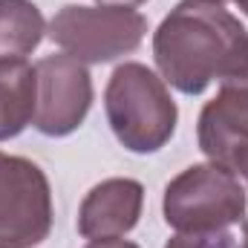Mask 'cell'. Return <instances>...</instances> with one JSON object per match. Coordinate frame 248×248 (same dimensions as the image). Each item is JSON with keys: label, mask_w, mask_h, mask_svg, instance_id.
Wrapping results in <instances>:
<instances>
[{"label": "cell", "mask_w": 248, "mask_h": 248, "mask_svg": "<svg viewBox=\"0 0 248 248\" xmlns=\"http://www.w3.org/2000/svg\"><path fill=\"white\" fill-rule=\"evenodd\" d=\"M243 248H248V219L243 222Z\"/></svg>", "instance_id": "cell-15"}, {"label": "cell", "mask_w": 248, "mask_h": 248, "mask_svg": "<svg viewBox=\"0 0 248 248\" xmlns=\"http://www.w3.org/2000/svg\"><path fill=\"white\" fill-rule=\"evenodd\" d=\"M144 208V187L136 179L116 176L93 187L78 208V234L87 240L124 237L139 225Z\"/></svg>", "instance_id": "cell-8"}, {"label": "cell", "mask_w": 248, "mask_h": 248, "mask_svg": "<svg viewBox=\"0 0 248 248\" xmlns=\"http://www.w3.org/2000/svg\"><path fill=\"white\" fill-rule=\"evenodd\" d=\"M219 3H225V0H219Z\"/></svg>", "instance_id": "cell-17"}, {"label": "cell", "mask_w": 248, "mask_h": 248, "mask_svg": "<svg viewBox=\"0 0 248 248\" xmlns=\"http://www.w3.org/2000/svg\"><path fill=\"white\" fill-rule=\"evenodd\" d=\"M104 110L116 139L130 153L162 150L179 122V110L165 78L136 61L113 69L104 90Z\"/></svg>", "instance_id": "cell-2"}, {"label": "cell", "mask_w": 248, "mask_h": 248, "mask_svg": "<svg viewBox=\"0 0 248 248\" xmlns=\"http://www.w3.org/2000/svg\"><path fill=\"white\" fill-rule=\"evenodd\" d=\"M46 20L32 0H0V58H26L44 41Z\"/></svg>", "instance_id": "cell-10"}, {"label": "cell", "mask_w": 248, "mask_h": 248, "mask_svg": "<svg viewBox=\"0 0 248 248\" xmlns=\"http://www.w3.org/2000/svg\"><path fill=\"white\" fill-rule=\"evenodd\" d=\"M165 248H243L237 234L228 228H217V231H179L176 237H170Z\"/></svg>", "instance_id": "cell-11"}, {"label": "cell", "mask_w": 248, "mask_h": 248, "mask_svg": "<svg viewBox=\"0 0 248 248\" xmlns=\"http://www.w3.org/2000/svg\"><path fill=\"white\" fill-rule=\"evenodd\" d=\"M231 170H234L237 176H243V179L248 182V147H246V150H240V153H237V159H234Z\"/></svg>", "instance_id": "cell-13"}, {"label": "cell", "mask_w": 248, "mask_h": 248, "mask_svg": "<svg viewBox=\"0 0 248 248\" xmlns=\"http://www.w3.org/2000/svg\"><path fill=\"white\" fill-rule=\"evenodd\" d=\"M38 104L35 127L44 136L61 139L75 133L93 107V78L87 63L72 55H46L35 63Z\"/></svg>", "instance_id": "cell-6"}, {"label": "cell", "mask_w": 248, "mask_h": 248, "mask_svg": "<svg viewBox=\"0 0 248 248\" xmlns=\"http://www.w3.org/2000/svg\"><path fill=\"white\" fill-rule=\"evenodd\" d=\"M147 20L136 9L69 3L49 20V38L84 63H107L141 46Z\"/></svg>", "instance_id": "cell-4"}, {"label": "cell", "mask_w": 248, "mask_h": 248, "mask_svg": "<svg viewBox=\"0 0 248 248\" xmlns=\"http://www.w3.org/2000/svg\"><path fill=\"white\" fill-rule=\"evenodd\" d=\"M147 0H95V6H122V9H136Z\"/></svg>", "instance_id": "cell-14"}, {"label": "cell", "mask_w": 248, "mask_h": 248, "mask_svg": "<svg viewBox=\"0 0 248 248\" xmlns=\"http://www.w3.org/2000/svg\"><path fill=\"white\" fill-rule=\"evenodd\" d=\"M38 75L26 58H0V141L20 136L35 122Z\"/></svg>", "instance_id": "cell-9"}, {"label": "cell", "mask_w": 248, "mask_h": 248, "mask_svg": "<svg viewBox=\"0 0 248 248\" xmlns=\"http://www.w3.org/2000/svg\"><path fill=\"white\" fill-rule=\"evenodd\" d=\"M234 3H237V6L243 9V15H248V0H234Z\"/></svg>", "instance_id": "cell-16"}, {"label": "cell", "mask_w": 248, "mask_h": 248, "mask_svg": "<svg viewBox=\"0 0 248 248\" xmlns=\"http://www.w3.org/2000/svg\"><path fill=\"white\" fill-rule=\"evenodd\" d=\"M199 150L231 170L240 150L248 147V81H228L202 107L196 127Z\"/></svg>", "instance_id": "cell-7"}, {"label": "cell", "mask_w": 248, "mask_h": 248, "mask_svg": "<svg viewBox=\"0 0 248 248\" xmlns=\"http://www.w3.org/2000/svg\"><path fill=\"white\" fill-rule=\"evenodd\" d=\"M153 58L165 84L185 95L248 81V29L219 0H179L153 32Z\"/></svg>", "instance_id": "cell-1"}, {"label": "cell", "mask_w": 248, "mask_h": 248, "mask_svg": "<svg viewBox=\"0 0 248 248\" xmlns=\"http://www.w3.org/2000/svg\"><path fill=\"white\" fill-rule=\"evenodd\" d=\"M246 208L248 196L240 176L217 162L185 168L168 182L162 196L165 222L176 231L231 228L243 222Z\"/></svg>", "instance_id": "cell-3"}, {"label": "cell", "mask_w": 248, "mask_h": 248, "mask_svg": "<svg viewBox=\"0 0 248 248\" xmlns=\"http://www.w3.org/2000/svg\"><path fill=\"white\" fill-rule=\"evenodd\" d=\"M52 231V187L23 156L0 153V248H38Z\"/></svg>", "instance_id": "cell-5"}, {"label": "cell", "mask_w": 248, "mask_h": 248, "mask_svg": "<svg viewBox=\"0 0 248 248\" xmlns=\"http://www.w3.org/2000/svg\"><path fill=\"white\" fill-rule=\"evenodd\" d=\"M87 248H139L130 240H122V237H107V240H90Z\"/></svg>", "instance_id": "cell-12"}]
</instances>
